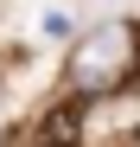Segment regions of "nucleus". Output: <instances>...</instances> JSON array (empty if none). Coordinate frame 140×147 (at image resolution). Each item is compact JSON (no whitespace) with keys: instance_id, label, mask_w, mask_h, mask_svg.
Wrapping results in <instances>:
<instances>
[{"instance_id":"f257e3e1","label":"nucleus","mask_w":140,"mask_h":147,"mask_svg":"<svg viewBox=\"0 0 140 147\" xmlns=\"http://www.w3.org/2000/svg\"><path fill=\"white\" fill-rule=\"evenodd\" d=\"M127 32H96V38H89L83 45V51H77V83H115V77H121V51H127Z\"/></svg>"},{"instance_id":"f03ea898","label":"nucleus","mask_w":140,"mask_h":147,"mask_svg":"<svg viewBox=\"0 0 140 147\" xmlns=\"http://www.w3.org/2000/svg\"><path fill=\"white\" fill-rule=\"evenodd\" d=\"M38 141H45V147H77V141H83V96H64V102H51V115H45Z\"/></svg>"}]
</instances>
